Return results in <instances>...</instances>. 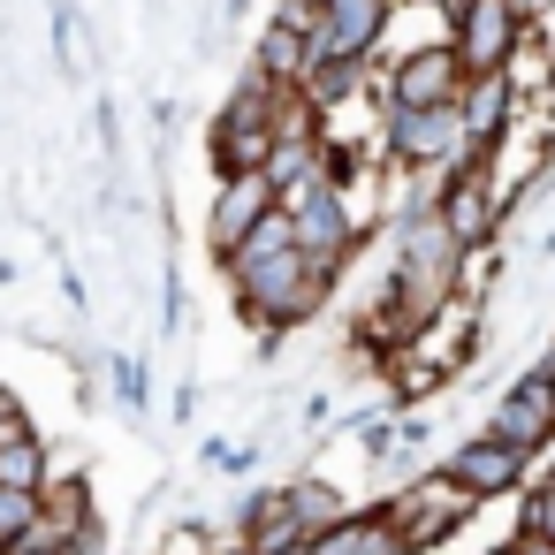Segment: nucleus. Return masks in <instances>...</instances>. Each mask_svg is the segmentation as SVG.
<instances>
[{
  "instance_id": "20e7f679",
  "label": "nucleus",
  "mask_w": 555,
  "mask_h": 555,
  "mask_svg": "<svg viewBox=\"0 0 555 555\" xmlns=\"http://www.w3.org/2000/svg\"><path fill=\"white\" fill-rule=\"evenodd\" d=\"M487 434H502V441H517V449H540V441L555 434V365H532V373L502 396V411L487 418Z\"/></svg>"
},
{
  "instance_id": "f8f14e48",
  "label": "nucleus",
  "mask_w": 555,
  "mask_h": 555,
  "mask_svg": "<svg viewBox=\"0 0 555 555\" xmlns=\"http://www.w3.org/2000/svg\"><path fill=\"white\" fill-rule=\"evenodd\" d=\"M9 555H69V547H54V540H24V547H9Z\"/></svg>"
},
{
  "instance_id": "f03ea898",
  "label": "nucleus",
  "mask_w": 555,
  "mask_h": 555,
  "mask_svg": "<svg viewBox=\"0 0 555 555\" xmlns=\"http://www.w3.org/2000/svg\"><path fill=\"white\" fill-rule=\"evenodd\" d=\"M282 214V183L274 176H229L221 183V198H214V221H206V244L221 251V259H236L267 221Z\"/></svg>"
},
{
  "instance_id": "423d86ee",
  "label": "nucleus",
  "mask_w": 555,
  "mask_h": 555,
  "mask_svg": "<svg viewBox=\"0 0 555 555\" xmlns=\"http://www.w3.org/2000/svg\"><path fill=\"white\" fill-rule=\"evenodd\" d=\"M525 456H532V449H517V441H502V434H479V441H464V449L449 456V472L487 502V494H509V487L525 479Z\"/></svg>"
},
{
  "instance_id": "9d476101",
  "label": "nucleus",
  "mask_w": 555,
  "mask_h": 555,
  "mask_svg": "<svg viewBox=\"0 0 555 555\" xmlns=\"http://www.w3.org/2000/svg\"><path fill=\"white\" fill-rule=\"evenodd\" d=\"M0 487H16V494H47V449H39V434L0 441Z\"/></svg>"
},
{
  "instance_id": "9b49d317",
  "label": "nucleus",
  "mask_w": 555,
  "mask_h": 555,
  "mask_svg": "<svg viewBox=\"0 0 555 555\" xmlns=\"http://www.w3.org/2000/svg\"><path fill=\"white\" fill-rule=\"evenodd\" d=\"M39 525H47V494H16V487H0V555L24 547V540H39Z\"/></svg>"
},
{
  "instance_id": "7ed1b4c3",
  "label": "nucleus",
  "mask_w": 555,
  "mask_h": 555,
  "mask_svg": "<svg viewBox=\"0 0 555 555\" xmlns=\"http://www.w3.org/2000/svg\"><path fill=\"white\" fill-rule=\"evenodd\" d=\"M434 214H441V229L456 236V251H487V236H494V221H502V191H494L487 168H456V176L434 191Z\"/></svg>"
},
{
  "instance_id": "1a4fd4ad",
  "label": "nucleus",
  "mask_w": 555,
  "mask_h": 555,
  "mask_svg": "<svg viewBox=\"0 0 555 555\" xmlns=\"http://www.w3.org/2000/svg\"><path fill=\"white\" fill-rule=\"evenodd\" d=\"M85 532H100V517H92V494H85V479H62V487H47V525H39V540L69 547V540H85Z\"/></svg>"
},
{
  "instance_id": "f257e3e1",
  "label": "nucleus",
  "mask_w": 555,
  "mask_h": 555,
  "mask_svg": "<svg viewBox=\"0 0 555 555\" xmlns=\"http://www.w3.org/2000/svg\"><path fill=\"white\" fill-rule=\"evenodd\" d=\"M472 509H479V494H472V487H464V479L441 464V472H426L418 487H403V494H396L380 517H388V525L403 532V547L418 555V547H441V540H449V532H456Z\"/></svg>"
},
{
  "instance_id": "0eeeda50",
  "label": "nucleus",
  "mask_w": 555,
  "mask_h": 555,
  "mask_svg": "<svg viewBox=\"0 0 555 555\" xmlns=\"http://www.w3.org/2000/svg\"><path fill=\"white\" fill-rule=\"evenodd\" d=\"M509 39H517L509 0H472V9H464V31H456V54H464V69L494 77V69L509 62Z\"/></svg>"
},
{
  "instance_id": "ddd939ff",
  "label": "nucleus",
  "mask_w": 555,
  "mask_h": 555,
  "mask_svg": "<svg viewBox=\"0 0 555 555\" xmlns=\"http://www.w3.org/2000/svg\"><path fill=\"white\" fill-rule=\"evenodd\" d=\"M494 555H532V547H525V540H509V547H494Z\"/></svg>"
},
{
  "instance_id": "39448f33",
  "label": "nucleus",
  "mask_w": 555,
  "mask_h": 555,
  "mask_svg": "<svg viewBox=\"0 0 555 555\" xmlns=\"http://www.w3.org/2000/svg\"><path fill=\"white\" fill-rule=\"evenodd\" d=\"M388 100H396V115H403V107H456V100H464V54H449V47L411 54V62L388 77Z\"/></svg>"
},
{
  "instance_id": "6e6552de",
  "label": "nucleus",
  "mask_w": 555,
  "mask_h": 555,
  "mask_svg": "<svg viewBox=\"0 0 555 555\" xmlns=\"http://www.w3.org/2000/svg\"><path fill=\"white\" fill-rule=\"evenodd\" d=\"M312 555H411V547H403V532L380 509H365V517H343L335 532H320Z\"/></svg>"
}]
</instances>
